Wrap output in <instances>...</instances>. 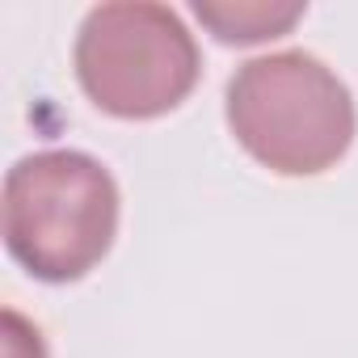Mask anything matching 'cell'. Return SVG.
Returning a JSON list of instances; mask_svg holds the SVG:
<instances>
[{"mask_svg": "<svg viewBox=\"0 0 358 358\" xmlns=\"http://www.w3.org/2000/svg\"><path fill=\"white\" fill-rule=\"evenodd\" d=\"M224 114L236 143L282 177L333 169L358 127L345 80L308 51L245 59L224 89Z\"/></svg>", "mask_w": 358, "mask_h": 358, "instance_id": "1", "label": "cell"}, {"mask_svg": "<svg viewBox=\"0 0 358 358\" xmlns=\"http://www.w3.org/2000/svg\"><path fill=\"white\" fill-rule=\"evenodd\" d=\"M5 245L22 270L43 282L85 278L114 245V173L76 148L22 156L5 173Z\"/></svg>", "mask_w": 358, "mask_h": 358, "instance_id": "2", "label": "cell"}, {"mask_svg": "<svg viewBox=\"0 0 358 358\" xmlns=\"http://www.w3.org/2000/svg\"><path fill=\"white\" fill-rule=\"evenodd\" d=\"M76 80L85 97L114 118H160L199 85L203 55L169 5L118 0L85 13L76 30Z\"/></svg>", "mask_w": 358, "mask_h": 358, "instance_id": "3", "label": "cell"}, {"mask_svg": "<svg viewBox=\"0 0 358 358\" xmlns=\"http://www.w3.org/2000/svg\"><path fill=\"white\" fill-rule=\"evenodd\" d=\"M194 17L220 38V43H266L278 34H291V26L303 17V5H266V0H236V5H215V0H199Z\"/></svg>", "mask_w": 358, "mask_h": 358, "instance_id": "4", "label": "cell"}]
</instances>
